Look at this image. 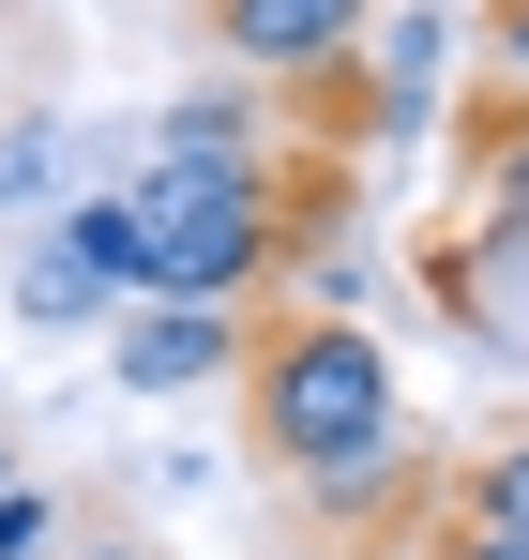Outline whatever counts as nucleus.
I'll use <instances>...</instances> for the list:
<instances>
[{
	"label": "nucleus",
	"instance_id": "obj_1",
	"mask_svg": "<svg viewBox=\"0 0 529 560\" xmlns=\"http://www.w3.org/2000/svg\"><path fill=\"white\" fill-rule=\"evenodd\" d=\"M137 258H121V303H258L287 273V197L272 167H181V152H137Z\"/></svg>",
	"mask_w": 529,
	"mask_h": 560
},
{
	"label": "nucleus",
	"instance_id": "obj_2",
	"mask_svg": "<svg viewBox=\"0 0 529 560\" xmlns=\"http://www.w3.org/2000/svg\"><path fill=\"white\" fill-rule=\"evenodd\" d=\"M243 424H258L272 469L318 485V469L378 455L409 424V394H393V349L363 318H287V334H258V364H243Z\"/></svg>",
	"mask_w": 529,
	"mask_h": 560
},
{
	"label": "nucleus",
	"instance_id": "obj_3",
	"mask_svg": "<svg viewBox=\"0 0 529 560\" xmlns=\"http://www.w3.org/2000/svg\"><path fill=\"white\" fill-rule=\"evenodd\" d=\"M258 364V334H243V303H121V394L137 409H167V394H212V378Z\"/></svg>",
	"mask_w": 529,
	"mask_h": 560
},
{
	"label": "nucleus",
	"instance_id": "obj_4",
	"mask_svg": "<svg viewBox=\"0 0 529 560\" xmlns=\"http://www.w3.org/2000/svg\"><path fill=\"white\" fill-rule=\"evenodd\" d=\"M363 15H378V0H212V46H227V77H287V92H318V77H349Z\"/></svg>",
	"mask_w": 529,
	"mask_h": 560
},
{
	"label": "nucleus",
	"instance_id": "obj_5",
	"mask_svg": "<svg viewBox=\"0 0 529 560\" xmlns=\"http://www.w3.org/2000/svg\"><path fill=\"white\" fill-rule=\"evenodd\" d=\"M439 46H454V0H378L363 15L349 61H378V106H363V137H409V121H439Z\"/></svg>",
	"mask_w": 529,
	"mask_h": 560
},
{
	"label": "nucleus",
	"instance_id": "obj_6",
	"mask_svg": "<svg viewBox=\"0 0 529 560\" xmlns=\"http://www.w3.org/2000/svg\"><path fill=\"white\" fill-rule=\"evenodd\" d=\"M439 288L469 303V334H529V228H499V212H484V228L439 258Z\"/></svg>",
	"mask_w": 529,
	"mask_h": 560
},
{
	"label": "nucleus",
	"instance_id": "obj_7",
	"mask_svg": "<svg viewBox=\"0 0 529 560\" xmlns=\"http://www.w3.org/2000/svg\"><path fill=\"white\" fill-rule=\"evenodd\" d=\"M106 303H121V288H106V258H91V243H61V228L15 258V318H31V334H77V318H106Z\"/></svg>",
	"mask_w": 529,
	"mask_h": 560
},
{
	"label": "nucleus",
	"instance_id": "obj_8",
	"mask_svg": "<svg viewBox=\"0 0 529 560\" xmlns=\"http://www.w3.org/2000/svg\"><path fill=\"white\" fill-rule=\"evenodd\" d=\"M378 303V258H363V228H318V243H287V318H363Z\"/></svg>",
	"mask_w": 529,
	"mask_h": 560
},
{
	"label": "nucleus",
	"instance_id": "obj_9",
	"mask_svg": "<svg viewBox=\"0 0 529 560\" xmlns=\"http://www.w3.org/2000/svg\"><path fill=\"white\" fill-rule=\"evenodd\" d=\"M272 121H258V92H181L167 121H152V152H181V167H243Z\"/></svg>",
	"mask_w": 529,
	"mask_h": 560
},
{
	"label": "nucleus",
	"instance_id": "obj_10",
	"mask_svg": "<svg viewBox=\"0 0 529 560\" xmlns=\"http://www.w3.org/2000/svg\"><path fill=\"white\" fill-rule=\"evenodd\" d=\"M469 197H484L499 228H529V106H499V121H469Z\"/></svg>",
	"mask_w": 529,
	"mask_h": 560
},
{
	"label": "nucleus",
	"instance_id": "obj_11",
	"mask_svg": "<svg viewBox=\"0 0 529 560\" xmlns=\"http://www.w3.org/2000/svg\"><path fill=\"white\" fill-rule=\"evenodd\" d=\"M61 152H77L61 121H0V212H31V197L61 183Z\"/></svg>",
	"mask_w": 529,
	"mask_h": 560
},
{
	"label": "nucleus",
	"instance_id": "obj_12",
	"mask_svg": "<svg viewBox=\"0 0 529 560\" xmlns=\"http://www.w3.org/2000/svg\"><path fill=\"white\" fill-rule=\"evenodd\" d=\"M469 530H515L529 546V440H499V455L469 469Z\"/></svg>",
	"mask_w": 529,
	"mask_h": 560
},
{
	"label": "nucleus",
	"instance_id": "obj_13",
	"mask_svg": "<svg viewBox=\"0 0 529 560\" xmlns=\"http://www.w3.org/2000/svg\"><path fill=\"white\" fill-rule=\"evenodd\" d=\"M0 560H61V500H46L31 469L0 485Z\"/></svg>",
	"mask_w": 529,
	"mask_h": 560
},
{
	"label": "nucleus",
	"instance_id": "obj_14",
	"mask_svg": "<svg viewBox=\"0 0 529 560\" xmlns=\"http://www.w3.org/2000/svg\"><path fill=\"white\" fill-rule=\"evenodd\" d=\"M484 61H499V92H529V0H484Z\"/></svg>",
	"mask_w": 529,
	"mask_h": 560
},
{
	"label": "nucleus",
	"instance_id": "obj_15",
	"mask_svg": "<svg viewBox=\"0 0 529 560\" xmlns=\"http://www.w3.org/2000/svg\"><path fill=\"white\" fill-rule=\"evenodd\" d=\"M439 560H529V546H515V530H469V515H454V530H439Z\"/></svg>",
	"mask_w": 529,
	"mask_h": 560
},
{
	"label": "nucleus",
	"instance_id": "obj_16",
	"mask_svg": "<svg viewBox=\"0 0 529 560\" xmlns=\"http://www.w3.org/2000/svg\"><path fill=\"white\" fill-rule=\"evenodd\" d=\"M0 485H15V440H0Z\"/></svg>",
	"mask_w": 529,
	"mask_h": 560
}]
</instances>
